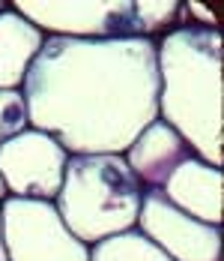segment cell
I'll return each instance as SVG.
<instances>
[{"instance_id":"cell-1","label":"cell","mask_w":224,"mask_h":261,"mask_svg":"<svg viewBox=\"0 0 224 261\" xmlns=\"http://www.w3.org/2000/svg\"><path fill=\"white\" fill-rule=\"evenodd\" d=\"M21 96L30 129L48 132L69 156H123L158 117L155 39L45 36Z\"/></svg>"},{"instance_id":"cell-2","label":"cell","mask_w":224,"mask_h":261,"mask_svg":"<svg viewBox=\"0 0 224 261\" xmlns=\"http://www.w3.org/2000/svg\"><path fill=\"white\" fill-rule=\"evenodd\" d=\"M155 60L158 120H165L200 162L221 168L224 84L218 27L176 24L155 39Z\"/></svg>"},{"instance_id":"cell-3","label":"cell","mask_w":224,"mask_h":261,"mask_svg":"<svg viewBox=\"0 0 224 261\" xmlns=\"http://www.w3.org/2000/svg\"><path fill=\"white\" fill-rule=\"evenodd\" d=\"M144 186L123 156H69L54 198L63 225L84 246L138 228Z\"/></svg>"},{"instance_id":"cell-4","label":"cell","mask_w":224,"mask_h":261,"mask_svg":"<svg viewBox=\"0 0 224 261\" xmlns=\"http://www.w3.org/2000/svg\"><path fill=\"white\" fill-rule=\"evenodd\" d=\"M12 9L42 36L72 39H132L144 36L135 3L123 0H18Z\"/></svg>"},{"instance_id":"cell-5","label":"cell","mask_w":224,"mask_h":261,"mask_svg":"<svg viewBox=\"0 0 224 261\" xmlns=\"http://www.w3.org/2000/svg\"><path fill=\"white\" fill-rule=\"evenodd\" d=\"M3 246L9 261H90V246L63 225L54 201H27L6 195Z\"/></svg>"},{"instance_id":"cell-6","label":"cell","mask_w":224,"mask_h":261,"mask_svg":"<svg viewBox=\"0 0 224 261\" xmlns=\"http://www.w3.org/2000/svg\"><path fill=\"white\" fill-rule=\"evenodd\" d=\"M66 162L69 153L57 138L27 126L21 135L0 144V180L12 198L54 201L63 186Z\"/></svg>"},{"instance_id":"cell-7","label":"cell","mask_w":224,"mask_h":261,"mask_svg":"<svg viewBox=\"0 0 224 261\" xmlns=\"http://www.w3.org/2000/svg\"><path fill=\"white\" fill-rule=\"evenodd\" d=\"M138 231L171 261H221V225L182 213L165 198L162 189H144Z\"/></svg>"},{"instance_id":"cell-8","label":"cell","mask_w":224,"mask_h":261,"mask_svg":"<svg viewBox=\"0 0 224 261\" xmlns=\"http://www.w3.org/2000/svg\"><path fill=\"white\" fill-rule=\"evenodd\" d=\"M191 156H195L191 147L158 117L132 141V147L123 153L125 165L135 171V177L141 180L144 189H162L171 180V174L176 168Z\"/></svg>"},{"instance_id":"cell-9","label":"cell","mask_w":224,"mask_h":261,"mask_svg":"<svg viewBox=\"0 0 224 261\" xmlns=\"http://www.w3.org/2000/svg\"><path fill=\"white\" fill-rule=\"evenodd\" d=\"M165 198L179 207L182 213L195 216L200 222L221 225V207H224V174L221 168H212L198 156L185 159L171 180L162 186Z\"/></svg>"},{"instance_id":"cell-10","label":"cell","mask_w":224,"mask_h":261,"mask_svg":"<svg viewBox=\"0 0 224 261\" xmlns=\"http://www.w3.org/2000/svg\"><path fill=\"white\" fill-rule=\"evenodd\" d=\"M45 36L12 6L0 9V90H21L27 69Z\"/></svg>"},{"instance_id":"cell-11","label":"cell","mask_w":224,"mask_h":261,"mask_svg":"<svg viewBox=\"0 0 224 261\" xmlns=\"http://www.w3.org/2000/svg\"><path fill=\"white\" fill-rule=\"evenodd\" d=\"M90 261H171L152 240L141 234L138 228L114 234L90 246Z\"/></svg>"},{"instance_id":"cell-12","label":"cell","mask_w":224,"mask_h":261,"mask_svg":"<svg viewBox=\"0 0 224 261\" xmlns=\"http://www.w3.org/2000/svg\"><path fill=\"white\" fill-rule=\"evenodd\" d=\"M30 126L21 90H0V144L21 135Z\"/></svg>"},{"instance_id":"cell-13","label":"cell","mask_w":224,"mask_h":261,"mask_svg":"<svg viewBox=\"0 0 224 261\" xmlns=\"http://www.w3.org/2000/svg\"><path fill=\"white\" fill-rule=\"evenodd\" d=\"M185 9H188V18H195V24L198 27H215V12L212 9H206V6H200V3H185Z\"/></svg>"},{"instance_id":"cell-14","label":"cell","mask_w":224,"mask_h":261,"mask_svg":"<svg viewBox=\"0 0 224 261\" xmlns=\"http://www.w3.org/2000/svg\"><path fill=\"white\" fill-rule=\"evenodd\" d=\"M0 261H9L6 258V246H3V213H0Z\"/></svg>"},{"instance_id":"cell-15","label":"cell","mask_w":224,"mask_h":261,"mask_svg":"<svg viewBox=\"0 0 224 261\" xmlns=\"http://www.w3.org/2000/svg\"><path fill=\"white\" fill-rule=\"evenodd\" d=\"M6 198V186H3V180H0V201Z\"/></svg>"},{"instance_id":"cell-16","label":"cell","mask_w":224,"mask_h":261,"mask_svg":"<svg viewBox=\"0 0 224 261\" xmlns=\"http://www.w3.org/2000/svg\"><path fill=\"white\" fill-rule=\"evenodd\" d=\"M0 9H3V3H0Z\"/></svg>"}]
</instances>
